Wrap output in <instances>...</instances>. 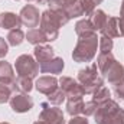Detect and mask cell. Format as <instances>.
<instances>
[{
  "mask_svg": "<svg viewBox=\"0 0 124 124\" xmlns=\"http://www.w3.org/2000/svg\"><path fill=\"white\" fill-rule=\"evenodd\" d=\"M71 19L65 10H45L40 15V29L45 32L48 42H54L59 36V28L65 26Z\"/></svg>",
  "mask_w": 124,
  "mask_h": 124,
  "instance_id": "obj_1",
  "label": "cell"
},
{
  "mask_svg": "<svg viewBox=\"0 0 124 124\" xmlns=\"http://www.w3.org/2000/svg\"><path fill=\"white\" fill-rule=\"evenodd\" d=\"M94 120L97 124H124V110L114 100H108L98 105Z\"/></svg>",
  "mask_w": 124,
  "mask_h": 124,
  "instance_id": "obj_2",
  "label": "cell"
},
{
  "mask_svg": "<svg viewBox=\"0 0 124 124\" xmlns=\"http://www.w3.org/2000/svg\"><path fill=\"white\" fill-rule=\"evenodd\" d=\"M98 48V36L97 33L88 38H79L74 51H72V59L78 63L82 62H91L97 55Z\"/></svg>",
  "mask_w": 124,
  "mask_h": 124,
  "instance_id": "obj_3",
  "label": "cell"
},
{
  "mask_svg": "<svg viewBox=\"0 0 124 124\" xmlns=\"http://www.w3.org/2000/svg\"><path fill=\"white\" fill-rule=\"evenodd\" d=\"M78 82L82 85L85 94H88V95H93L97 90L104 87V78L100 74L97 63H93V65L78 71Z\"/></svg>",
  "mask_w": 124,
  "mask_h": 124,
  "instance_id": "obj_4",
  "label": "cell"
},
{
  "mask_svg": "<svg viewBox=\"0 0 124 124\" xmlns=\"http://www.w3.org/2000/svg\"><path fill=\"white\" fill-rule=\"evenodd\" d=\"M15 68H16V72H17V77H28V78H32V79L35 77H38V74L40 71L38 61L28 54H23V55L16 58Z\"/></svg>",
  "mask_w": 124,
  "mask_h": 124,
  "instance_id": "obj_5",
  "label": "cell"
},
{
  "mask_svg": "<svg viewBox=\"0 0 124 124\" xmlns=\"http://www.w3.org/2000/svg\"><path fill=\"white\" fill-rule=\"evenodd\" d=\"M42 111L39 114V120L43 121L45 124H65V118H63V113L61 108L51 107V104L48 102H42L40 104Z\"/></svg>",
  "mask_w": 124,
  "mask_h": 124,
  "instance_id": "obj_6",
  "label": "cell"
},
{
  "mask_svg": "<svg viewBox=\"0 0 124 124\" xmlns=\"http://www.w3.org/2000/svg\"><path fill=\"white\" fill-rule=\"evenodd\" d=\"M10 108L17 113V114H23L32 110L33 107V98L28 93H15L10 97Z\"/></svg>",
  "mask_w": 124,
  "mask_h": 124,
  "instance_id": "obj_7",
  "label": "cell"
},
{
  "mask_svg": "<svg viewBox=\"0 0 124 124\" xmlns=\"http://www.w3.org/2000/svg\"><path fill=\"white\" fill-rule=\"evenodd\" d=\"M59 88L65 93L66 98H77V97H84L85 95L82 85L71 77H62L59 79Z\"/></svg>",
  "mask_w": 124,
  "mask_h": 124,
  "instance_id": "obj_8",
  "label": "cell"
},
{
  "mask_svg": "<svg viewBox=\"0 0 124 124\" xmlns=\"http://www.w3.org/2000/svg\"><path fill=\"white\" fill-rule=\"evenodd\" d=\"M20 20H22V25L26 26V28H38V25L40 23V15H39V9L33 4H26L25 7H22L20 13Z\"/></svg>",
  "mask_w": 124,
  "mask_h": 124,
  "instance_id": "obj_9",
  "label": "cell"
},
{
  "mask_svg": "<svg viewBox=\"0 0 124 124\" xmlns=\"http://www.w3.org/2000/svg\"><path fill=\"white\" fill-rule=\"evenodd\" d=\"M58 84H59V81H58L55 77H48V75H45V77H39V78L36 79L35 88H36L40 94L49 95V94L54 93L55 90L59 88Z\"/></svg>",
  "mask_w": 124,
  "mask_h": 124,
  "instance_id": "obj_10",
  "label": "cell"
},
{
  "mask_svg": "<svg viewBox=\"0 0 124 124\" xmlns=\"http://www.w3.org/2000/svg\"><path fill=\"white\" fill-rule=\"evenodd\" d=\"M107 79H108V84L110 85H120V84H124V66L120 63V62H114L108 71L105 72L104 75Z\"/></svg>",
  "mask_w": 124,
  "mask_h": 124,
  "instance_id": "obj_11",
  "label": "cell"
},
{
  "mask_svg": "<svg viewBox=\"0 0 124 124\" xmlns=\"http://www.w3.org/2000/svg\"><path fill=\"white\" fill-rule=\"evenodd\" d=\"M20 26H22V20L19 15L12 12H3L0 15V28L6 31H12V29H19Z\"/></svg>",
  "mask_w": 124,
  "mask_h": 124,
  "instance_id": "obj_12",
  "label": "cell"
},
{
  "mask_svg": "<svg viewBox=\"0 0 124 124\" xmlns=\"http://www.w3.org/2000/svg\"><path fill=\"white\" fill-rule=\"evenodd\" d=\"M63 66H65L63 59L55 56V58H52L49 61L40 63L39 69H40L42 74H54V75H56V74H61L62 71H63Z\"/></svg>",
  "mask_w": 124,
  "mask_h": 124,
  "instance_id": "obj_13",
  "label": "cell"
},
{
  "mask_svg": "<svg viewBox=\"0 0 124 124\" xmlns=\"http://www.w3.org/2000/svg\"><path fill=\"white\" fill-rule=\"evenodd\" d=\"M33 55H35V59L38 61V63H43V62L49 61L52 58H55V51L52 46L49 45H38L35 46L33 49Z\"/></svg>",
  "mask_w": 124,
  "mask_h": 124,
  "instance_id": "obj_14",
  "label": "cell"
},
{
  "mask_svg": "<svg viewBox=\"0 0 124 124\" xmlns=\"http://www.w3.org/2000/svg\"><path fill=\"white\" fill-rule=\"evenodd\" d=\"M16 81L13 66L6 61H0V84L4 85H13Z\"/></svg>",
  "mask_w": 124,
  "mask_h": 124,
  "instance_id": "obj_15",
  "label": "cell"
},
{
  "mask_svg": "<svg viewBox=\"0 0 124 124\" xmlns=\"http://www.w3.org/2000/svg\"><path fill=\"white\" fill-rule=\"evenodd\" d=\"M75 33H77L78 38H88V36L95 35L97 31L93 26V23H91L90 19H81L75 25Z\"/></svg>",
  "mask_w": 124,
  "mask_h": 124,
  "instance_id": "obj_16",
  "label": "cell"
},
{
  "mask_svg": "<svg viewBox=\"0 0 124 124\" xmlns=\"http://www.w3.org/2000/svg\"><path fill=\"white\" fill-rule=\"evenodd\" d=\"M117 61L113 55V52H107V54H100L98 58H97V68L100 71V74L104 77L105 72L108 71V68Z\"/></svg>",
  "mask_w": 124,
  "mask_h": 124,
  "instance_id": "obj_17",
  "label": "cell"
},
{
  "mask_svg": "<svg viewBox=\"0 0 124 124\" xmlns=\"http://www.w3.org/2000/svg\"><path fill=\"white\" fill-rule=\"evenodd\" d=\"M82 111H84V100H82V97L68 98V101H66V113L71 117H77V116L82 114Z\"/></svg>",
  "mask_w": 124,
  "mask_h": 124,
  "instance_id": "obj_18",
  "label": "cell"
},
{
  "mask_svg": "<svg viewBox=\"0 0 124 124\" xmlns=\"http://www.w3.org/2000/svg\"><path fill=\"white\" fill-rule=\"evenodd\" d=\"M26 39H28V42L32 43L33 46L43 45L45 42H48V38H46L45 32L42 31L40 28H33V29H29L28 33H26Z\"/></svg>",
  "mask_w": 124,
  "mask_h": 124,
  "instance_id": "obj_19",
  "label": "cell"
},
{
  "mask_svg": "<svg viewBox=\"0 0 124 124\" xmlns=\"http://www.w3.org/2000/svg\"><path fill=\"white\" fill-rule=\"evenodd\" d=\"M107 19H108V16H107L105 12L101 10V9H95L93 13L90 15V20H91L93 26L95 28V31H101V29L104 28Z\"/></svg>",
  "mask_w": 124,
  "mask_h": 124,
  "instance_id": "obj_20",
  "label": "cell"
},
{
  "mask_svg": "<svg viewBox=\"0 0 124 124\" xmlns=\"http://www.w3.org/2000/svg\"><path fill=\"white\" fill-rule=\"evenodd\" d=\"M101 35L107 36V38H118V28H117V17H108L104 28L101 29Z\"/></svg>",
  "mask_w": 124,
  "mask_h": 124,
  "instance_id": "obj_21",
  "label": "cell"
},
{
  "mask_svg": "<svg viewBox=\"0 0 124 124\" xmlns=\"http://www.w3.org/2000/svg\"><path fill=\"white\" fill-rule=\"evenodd\" d=\"M25 38H26V35L23 33V31L19 28V29H12V31H9L7 33V43L10 45V46H19V45H22V42L25 40Z\"/></svg>",
  "mask_w": 124,
  "mask_h": 124,
  "instance_id": "obj_22",
  "label": "cell"
},
{
  "mask_svg": "<svg viewBox=\"0 0 124 124\" xmlns=\"http://www.w3.org/2000/svg\"><path fill=\"white\" fill-rule=\"evenodd\" d=\"M15 87H16V93H31L33 90V82L32 78L28 77H17L15 81Z\"/></svg>",
  "mask_w": 124,
  "mask_h": 124,
  "instance_id": "obj_23",
  "label": "cell"
},
{
  "mask_svg": "<svg viewBox=\"0 0 124 124\" xmlns=\"http://www.w3.org/2000/svg\"><path fill=\"white\" fill-rule=\"evenodd\" d=\"M111 100V91L107 88V87H101L100 90H97L95 93L93 94V101H95L98 105Z\"/></svg>",
  "mask_w": 124,
  "mask_h": 124,
  "instance_id": "obj_24",
  "label": "cell"
},
{
  "mask_svg": "<svg viewBox=\"0 0 124 124\" xmlns=\"http://www.w3.org/2000/svg\"><path fill=\"white\" fill-rule=\"evenodd\" d=\"M16 93V87L15 84L13 85H4V84H0V104H4V102H9L10 101V97Z\"/></svg>",
  "mask_w": 124,
  "mask_h": 124,
  "instance_id": "obj_25",
  "label": "cell"
},
{
  "mask_svg": "<svg viewBox=\"0 0 124 124\" xmlns=\"http://www.w3.org/2000/svg\"><path fill=\"white\" fill-rule=\"evenodd\" d=\"M113 46H114V42H113L111 38H107L104 35H101L98 38V49H100V54L111 52L113 51Z\"/></svg>",
  "mask_w": 124,
  "mask_h": 124,
  "instance_id": "obj_26",
  "label": "cell"
},
{
  "mask_svg": "<svg viewBox=\"0 0 124 124\" xmlns=\"http://www.w3.org/2000/svg\"><path fill=\"white\" fill-rule=\"evenodd\" d=\"M78 0H49V9L51 10H66L69 6L77 3Z\"/></svg>",
  "mask_w": 124,
  "mask_h": 124,
  "instance_id": "obj_27",
  "label": "cell"
},
{
  "mask_svg": "<svg viewBox=\"0 0 124 124\" xmlns=\"http://www.w3.org/2000/svg\"><path fill=\"white\" fill-rule=\"evenodd\" d=\"M65 98H66V95L65 93L62 91L61 88H58V90H55L52 94H49L48 95V101H49V104H54V105H61L62 102L65 101Z\"/></svg>",
  "mask_w": 124,
  "mask_h": 124,
  "instance_id": "obj_28",
  "label": "cell"
},
{
  "mask_svg": "<svg viewBox=\"0 0 124 124\" xmlns=\"http://www.w3.org/2000/svg\"><path fill=\"white\" fill-rule=\"evenodd\" d=\"M65 12H66V15H68V17H69V19L84 16V10H82V6H81V1H79V0H78L77 3H74L72 6H69Z\"/></svg>",
  "mask_w": 124,
  "mask_h": 124,
  "instance_id": "obj_29",
  "label": "cell"
},
{
  "mask_svg": "<svg viewBox=\"0 0 124 124\" xmlns=\"http://www.w3.org/2000/svg\"><path fill=\"white\" fill-rule=\"evenodd\" d=\"M97 108H98V104L95 101H93V100L88 101V102H84V111H82V114L85 117H91V116L95 114Z\"/></svg>",
  "mask_w": 124,
  "mask_h": 124,
  "instance_id": "obj_30",
  "label": "cell"
},
{
  "mask_svg": "<svg viewBox=\"0 0 124 124\" xmlns=\"http://www.w3.org/2000/svg\"><path fill=\"white\" fill-rule=\"evenodd\" d=\"M7 52H9V43L4 40V38H0V59H4Z\"/></svg>",
  "mask_w": 124,
  "mask_h": 124,
  "instance_id": "obj_31",
  "label": "cell"
},
{
  "mask_svg": "<svg viewBox=\"0 0 124 124\" xmlns=\"http://www.w3.org/2000/svg\"><path fill=\"white\" fill-rule=\"evenodd\" d=\"M114 95L120 100H124V84H120V85H114Z\"/></svg>",
  "mask_w": 124,
  "mask_h": 124,
  "instance_id": "obj_32",
  "label": "cell"
},
{
  "mask_svg": "<svg viewBox=\"0 0 124 124\" xmlns=\"http://www.w3.org/2000/svg\"><path fill=\"white\" fill-rule=\"evenodd\" d=\"M68 124H90V123H88L87 117H79V116H77V117H72Z\"/></svg>",
  "mask_w": 124,
  "mask_h": 124,
  "instance_id": "obj_33",
  "label": "cell"
},
{
  "mask_svg": "<svg viewBox=\"0 0 124 124\" xmlns=\"http://www.w3.org/2000/svg\"><path fill=\"white\" fill-rule=\"evenodd\" d=\"M117 28H118V36H124V16L117 17Z\"/></svg>",
  "mask_w": 124,
  "mask_h": 124,
  "instance_id": "obj_34",
  "label": "cell"
},
{
  "mask_svg": "<svg viewBox=\"0 0 124 124\" xmlns=\"http://www.w3.org/2000/svg\"><path fill=\"white\" fill-rule=\"evenodd\" d=\"M48 1L49 0H35V3H38V4H48Z\"/></svg>",
  "mask_w": 124,
  "mask_h": 124,
  "instance_id": "obj_35",
  "label": "cell"
},
{
  "mask_svg": "<svg viewBox=\"0 0 124 124\" xmlns=\"http://www.w3.org/2000/svg\"><path fill=\"white\" fill-rule=\"evenodd\" d=\"M120 16H124V0L121 3V7H120Z\"/></svg>",
  "mask_w": 124,
  "mask_h": 124,
  "instance_id": "obj_36",
  "label": "cell"
},
{
  "mask_svg": "<svg viewBox=\"0 0 124 124\" xmlns=\"http://www.w3.org/2000/svg\"><path fill=\"white\" fill-rule=\"evenodd\" d=\"M91 1H93V3L95 4V6H98V4H101V3H102L104 0H91Z\"/></svg>",
  "mask_w": 124,
  "mask_h": 124,
  "instance_id": "obj_37",
  "label": "cell"
},
{
  "mask_svg": "<svg viewBox=\"0 0 124 124\" xmlns=\"http://www.w3.org/2000/svg\"><path fill=\"white\" fill-rule=\"evenodd\" d=\"M33 124H45V123H43V121H40V120H38V121H35Z\"/></svg>",
  "mask_w": 124,
  "mask_h": 124,
  "instance_id": "obj_38",
  "label": "cell"
},
{
  "mask_svg": "<svg viewBox=\"0 0 124 124\" xmlns=\"http://www.w3.org/2000/svg\"><path fill=\"white\" fill-rule=\"evenodd\" d=\"M0 124H10V123H6V121H3V123H0Z\"/></svg>",
  "mask_w": 124,
  "mask_h": 124,
  "instance_id": "obj_39",
  "label": "cell"
},
{
  "mask_svg": "<svg viewBox=\"0 0 124 124\" xmlns=\"http://www.w3.org/2000/svg\"><path fill=\"white\" fill-rule=\"evenodd\" d=\"M26 1H35V0H26Z\"/></svg>",
  "mask_w": 124,
  "mask_h": 124,
  "instance_id": "obj_40",
  "label": "cell"
}]
</instances>
